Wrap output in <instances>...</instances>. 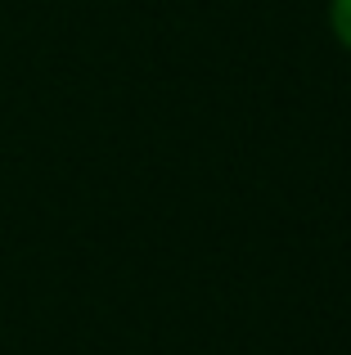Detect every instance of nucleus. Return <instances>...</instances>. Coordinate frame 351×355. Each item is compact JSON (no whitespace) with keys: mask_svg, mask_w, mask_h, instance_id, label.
Instances as JSON below:
<instances>
[{"mask_svg":"<svg viewBox=\"0 0 351 355\" xmlns=\"http://www.w3.org/2000/svg\"><path fill=\"white\" fill-rule=\"evenodd\" d=\"M329 27H334V36L351 50V0H329Z\"/></svg>","mask_w":351,"mask_h":355,"instance_id":"f257e3e1","label":"nucleus"}]
</instances>
